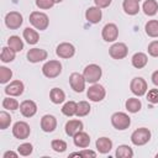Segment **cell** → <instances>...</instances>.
<instances>
[{"mask_svg":"<svg viewBox=\"0 0 158 158\" xmlns=\"http://www.w3.org/2000/svg\"><path fill=\"white\" fill-rule=\"evenodd\" d=\"M30 22L31 25L40 31H44L47 30L48 25H49V19L44 12L41 11H32L30 14Z\"/></svg>","mask_w":158,"mask_h":158,"instance_id":"cell-1","label":"cell"},{"mask_svg":"<svg viewBox=\"0 0 158 158\" xmlns=\"http://www.w3.org/2000/svg\"><path fill=\"white\" fill-rule=\"evenodd\" d=\"M42 73H43V75L46 78H49V79L57 78L62 73V64H60V62L56 60V59L46 62L43 64V67H42Z\"/></svg>","mask_w":158,"mask_h":158,"instance_id":"cell-2","label":"cell"},{"mask_svg":"<svg viewBox=\"0 0 158 158\" xmlns=\"http://www.w3.org/2000/svg\"><path fill=\"white\" fill-rule=\"evenodd\" d=\"M151 139V131L146 127H139L135 130L131 135V142L135 146H144Z\"/></svg>","mask_w":158,"mask_h":158,"instance_id":"cell-3","label":"cell"},{"mask_svg":"<svg viewBox=\"0 0 158 158\" xmlns=\"http://www.w3.org/2000/svg\"><path fill=\"white\" fill-rule=\"evenodd\" d=\"M83 75L85 78V80L90 84H95L99 81V79L101 78L102 75V70L100 68V65L98 64H89L84 68V72H83Z\"/></svg>","mask_w":158,"mask_h":158,"instance_id":"cell-4","label":"cell"},{"mask_svg":"<svg viewBox=\"0 0 158 158\" xmlns=\"http://www.w3.org/2000/svg\"><path fill=\"white\" fill-rule=\"evenodd\" d=\"M111 125H112L116 130L123 131V130H126V128L130 127V125H131V118H130V116H128L127 114L118 111V112L112 114V116H111Z\"/></svg>","mask_w":158,"mask_h":158,"instance_id":"cell-5","label":"cell"},{"mask_svg":"<svg viewBox=\"0 0 158 158\" xmlns=\"http://www.w3.org/2000/svg\"><path fill=\"white\" fill-rule=\"evenodd\" d=\"M130 89L136 96H143L148 91L147 81L141 77H135L130 83Z\"/></svg>","mask_w":158,"mask_h":158,"instance_id":"cell-6","label":"cell"},{"mask_svg":"<svg viewBox=\"0 0 158 158\" xmlns=\"http://www.w3.org/2000/svg\"><path fill=\"white\" fill-rule=\"evenodd\" d=\"M105 95H106L105 88H104L102 85L98 84V83L93 84V85L88 89V91H86L88 99L91 100V101H94V102H99V101L104 100V99H105Z\"/></svg>","mask_w":158,"mask_h":158,"instance_id":"cell-7","label":"cell"},{"mask_svg":"<svg viewBox=\"0 0 158 158\" xmlns=\"http://www.w3.org/2000/svg\"><path fill=\"white\" fill-rule=\"evenodd\" d=\"M30 133H31V128H30L28 123L25 121H17L12 126V135L17 139H26V138H28Z\"/></svg>","mask_w":158,"mask_h":158,"instance_id":"cell-8","label":"cell"},{"mask_svg":"<svg viewBox=\"0 0 158 158\" xmlns=\"http://www.w3.org/2000/svg\"><path fill=\"white\" fill-rule=\"evenodd\" d=\"M23 22V17L17 11H10L5 16V25L10 30H17Z\"/></svg>","mask_w":158,"mask_h":158,"instance_id":"cell-9","label":"cell"},{"mask_svg":"<svg viewBox=\"0 0 158 158\" xmlns=\"http://www.w3.org/2000/svg\"><path fill=\"white\" fill-rule=\"evenodd\" d=\"M85 83H86V80H85L84 75L80 74V73L74 72V73H72V74L69 75V85H70V88H72L75 93H81V91H84V89H85Z\"/></svg>","mask_w":158,"mask_h":158,"instance_id":"cell-10","label":"cell"},{"mask_svg":"<svg viewBox=\"0 0 158 158\" xmlns=\"http://www.w3.org/2000/svg\"><path fill=\"white\" fill-rule=\"evenodd\" d=\"M109 54L114 59H123L128 54V48L122 42H116L109 48Z\"/></svg>","mask_w":158,"mask_h":158,"instance_id":"cell-11","label":"cell"},{"mask_svg":"<svg viewBox=\"0 0 158 158\" xmlns=\"http://www.w3.org/2000/svg\"><path fill=\"white\" fill-rule=\"evenodd\" d=\"M56 54L59 57V58H63V59H69L72 58L74 54H75V47L69 43V42H63V43H59L56 48Z\"/></svg>","mask_w":158,"mask_h":158,"instance_id":"cell-12","label":"cell"},{"mask_svg":"<svg viewBox=\"0 0 158 158\" xmlns=\"http://www.w3.org/2000/svg\"><path fill=\"white\" fill-rule=\"evenodd\" d=\"M101 36L106 42H115L118 37V28L115 23H106L102 27Z\"/></svg>","mask_w":158,"mask_h":158,"instance_id":"cell-13","label":"cell"},{"mask_svg":"<svg viewBox=\"0 0 158 158\" xmlns=\"http://www.w3.org/2000/svg\"><path fill=\"white\" fill-rule=\"evenodd\" d=\"M47 57H48L47 51H44V49H42V48H31V49L27 52V59H28V62H31V63L42 62V60L47 59Z\"/></svg>","mask_w":158,"mask_h":158,"instance_id":"cell-14","label":"cell"},{"mask_svg":"<svg viewBox=\"0 0 158 158\" xmlns=\"http://www.w3.org/2000/svg\"><path fill=\"white\" fill-rule=\"evenodd\" d=\"M25 85L21 80H12L7 86H5V94L10 96H20L22 95Z\"/></svg>","mask_w":158,"mask_h":158,"instance_id":"cell-15","label":"cell"},{"mask_svg":"<svg viewBox=\"0 0 158 158\" xmlns=\"http://www.w3.org/2000/svg\"><path fill=\"white\" fill-rule=\"evenodd\" d=\"M20 111L25 117H32L37 112V105L32 100H23L20 104Z\"/></svg>","mask_w":158,"mask_h":158,"instance_id":"cell-16","label":"cell"},{"mask_svg":"<svg viewBox=\"0 0 158 158\" xmlns=\"http://www.w3.org/2000/svg\"><path fill=\"white\" fill-rule=\"evenodd\" d=\"M41 128L43 132H53L57 128V118L53 115H44L41 118Z\"/></svg>","mask_w":158,"mask_h":158,"instance_id":"cell-17","label":"cell"},{"mask_svg":"<svg viewBox=\"0 0 158 158\" xmlns=\"http://www.w3.org/2000/svg\"><path fill=\"white\" fill-rule=\"evenodd\" d=\"M83 127H84V125H83V122L80 120H69L65 123L64 130H65V133L69 137H74L78 132L83 131Z\"/></svg>","mask_w":158,"mask_h":158,"instance_id":"cell-18","label":"cell"},{"mask_svg":"<svg viewBox=\"0 0 158 158\" xmlns=\"http://www.w3.org/2000/svg\"><path fill=\"white\" fill-rule=\"evenodd\" d=\"M85 19L90 23H99L102 19V11L98 6H91L85 11Z\"/></svg>","mask_w":158,"mask_h":158,"instance_id":"cell-19","label":"cell"},{"mask_svg":"<svg viewBox=\"0 0 158 158\" xmlns=\"http://www.w3.org/2000/svg\"><path fill=\"white\" fill-rule=\"evenodd\" d=\"M95 147H96L99 153L106 154L112 149V141L110 138H107V137H100V138L96 139Z\"/></svg>","mask_w":158,"mask_h":158,"instance_id":"cell-20","label":"cell"},{"mask_svg":"<svg viewBox=\"0 0 158 158\" xmlns=\"http://www.w3.org/2000/svg\"><path fill=\"white\" fill-rule=\"evenodd\" d=\"M73 142H74V144H75L77 147H79V148H86V147H89V144H90V136H89L86 132L80 131V132H78V133L73 137Z\"/></svg>","mask_w":158,"mask_h":158,"instance_id":"cell-21","label":"cell"},{"mask_svg":"<svg viewBox=\"0 0 158 158\" xmlns=\"http://www.w3.org/2000/svg\"><path fill=\"white\" fill-rule=\"evenodd\" d=\"M122 9L127 15H137L139 11V1L137 0H123Z\"/></svg>","mask_w":158,"mask_h":158,"instance_id":"cell-22","label":"cell"},{"mask_svg":"<svg viewBox=\"0 0 158 158\" xmlns=\"http://www.w3.org/2000/svg\"><path fill=\"white\" fill-rule=\"evenodd\" d=\"M131 62H132V65H133L135 68L142 69V68H144V67L147 65V63H148V57H147V54L143 53V52H137V53H135V54L132 56Z\"/></svg>","mask_w":158,"mask_h":158,"instance_id":"cell-23","label":"cell"},{"mask_svg":"<svg viewBox=\"0 0 158 158\" xmlns=\"http://www.w3.org/2000/svg\"><path fill=\"white\" fill-rule=\"evenodd\" d=\"M23 38L28 44H36L40 40V35L36 30H33L31 27H26L23 30Z\"/></svg>","mask_w":158,"mask_h":158,"instance_id":"cell-24","label":"cell"},{"mask_svg":"<svg viewBox=\"0 0 158 158\" xmlns=\"http://www.w3.org/2000/svg\"><path fill=\"white\" fill-rule=\"evenodd\" d=\"M125 106H126V110H127L128 112L136 114V112H138V111L141 110L142 102H141V100L137 99V98H130V99L126 100Z\"/></svg>","mask_w":158,"mask_h":158,"instance_id":"cell-25","label":"cell"},{"mask_svg":"<svg viewBox=\"0 0 158 158\" xmlns=\"http://www.w3.org/2000/svg\"><path fill=\"white\" fill-rule=\"evenodd\" d=\"M142 10L147 16H154L158 12V2L156 0H146L143 2Z\"/></svg>","mask_w":158,"mask_h":158,"instance_id":"cell-26","label":"cell"},{"mask_svg":"<svg viewBox=\"0 0 158 158\" xmlns=\"http://www.w3.org/2000/svg\"><path fill=\"white\" fill-rule=\"evenodd\" d=\"M49 99H51V101H52L53 104L59 105V104H62V102L65 100V94H64V91H63L62 89H59V88H53V89L51 90V93H49Z\"/></svg>","mask_w":158,"mask_h":158,"instance_id":"cell-27","label":"cell"},{"mask_svg":"<svg viewBox=\"0 0 158 158\" xmlns=\"http://www.w3.org/2000/svg\"><path fill=\"white\" fill-rule=\"evenodd\" d=\"M115 156L117 158H132L133 157V151L128 144H121L116 148Z\"/></svg>","mask_w":158,"mask_h":158,"instance_id":"cell-28","label":"cell"},{"mask_svg":"<svg viewBox=\"0 0 158 158\" xmlns=\"http://www.w3.org/2000/svg\"><path fill=\"white\" fill-rule=\"evenodd\" d=\"M144 31L152 38L158 37V20H149L144 26Z\"/></svg>","mask_w":158,"mask_h":158,"instance_id":"cell-29","label":"cell"},{"mask_svg":"<svg viewBox=\"0 0 158 158\" xmlns=\"http://www.w3.org/2000/svg\"><path fill=\"white\" fill-rule=\"evenodd\" d=\"M15 57H16V52H15L12 48H10L9 46H7V47H2L1 54H0L1 62H4V63H10V62H12V60L15 59Z\"/></svg>","mask_w":158,"mask_h":158,"instance_id":"cell-30","label":"cell"},{"mask_svg":"<svg viewBox=\"0 0 158 158\" xmlns=\"http://www.w3.org/2000/svg\"><path fill=\"white\" fill-rule=\"evenodd\" d=\"M7 46L15 52H21L23 49V42L19 36H10L7 40Z\"/></svg>","mask_w":158,"mask_h":158,"instance_id":"cell-31","label":"cell"},{"mask_svg":"<svg viewBox=\"0 0 158 158\" xmlns=\"http://www.w3.org/2000/svg\"><path fill=\"white\" fill-rule=\"evenodd\" d=\"M77 107H78V102L75 101H67L63 107H62V114L68 116V117H72L77 114Z\"/></svg>","mask_w":158,"mask_h":158,"instance_id":"cell-32","label":"cell"},{"mask_svg":"<svg viewBox=\"0 0 158 158\" xmlns=\"http://www.w3.org/2000/svg\"><path fill=\"white\" fill-rule=\"evenodd\" d=\"M90 105H89V102L88 101H79L78 102V107H77V114H75V116H78V117H84V116H86L89 112H90Z\"/></svg>","mask_w":158,"mask_h":158,"instance_id":"cell-33","label":"cell"},{"mask_svg":"<svg viewBox=\"0 0 158 158\" xmlns=\"http://www.w3.org/2000/svg\"><path fill=\"white\" fill-rule=\"evenodd\" d=\"M2 107L6 109V110L14 111V110H17V109L20 107V104H19V101H17L16 99H14V98H5V99L2 100Z\"/></svg>","mask_w":158,"mask_h":158,"instance_id":"cell-34","label":"cell"},{"mask_svg":"<svg viewBox=\"0 0 158 158\" xmlns=\"http://www.w3.org/2000/svg\"><path fill=\"white\" fill-rule=\"evenodd\" d=\"M51 147L57 153H63L67 149V142L63 139H53L51 142Z\"/></svg>","mask_w":158,"mask_h":158,"instance_id":"cell-35","label":"cell"},{"mask_svg":"<svg viewBox=\"0 0 158 158\" xmlns=\"http://www.w3.org/2000/svg\"><path fill=\"white\" fill-rule=\"evenodd\" d=\"M12 78V70L6 67H0V83L6 84Z\"/></svg>","mask_w":158,"mask_h":158,"instance_id":"cell-36","label":"cell"},{"mask_svg":"<svg viewBox=\"0 0 158 158\" xmlns=\"http://www.w3.org/2000/svg\"><path fill=\"white\" fill-rule=\"evenodd\" d=\"M11 118L12 117L10 116V114H7L6 111H1L0 112V128L6 130L11 123Z\"/></svg>","mask_w":158,"mask_h":158,"instance_id":"cell-37","label":"cell"},{"mask_svg":"<svg viewBox=\"0 0 158 158\" xmlns=\"http://www.w3.org/2000/svg\"><path fill=\"white\" fill-rule=\"evenodd\" d=\"M32 151H33V146H32L31 143H28V142L22 143V144H20V146L17 147L19 154H20V156H23V157L30 156V154L32 153Z\"/></svg>","mask_w":158,"mask_h":158,"instance_id":"cell-38","label":"cell"},{"mask_svg":"<svg viewBox=\"0 0 158 158\" xmlns=\"http://www.w3.org/2000/svg\"><path fill=\"white\" fill-rule=\"evenodd\" d=\"M147 101L151 104H158V89H151L146 93Z\"/></svg>","mask_w":158,"mask_h":158,"instance_id":"cell-39","label":"cell"},{"mask_svg":"<svg viewBox=\"0 0 158 158\" xmlns=\"http://www.w3.org/2000/svg\"><path fill=\"white\" fill-rule=\"evenodd\" d=\"M54 4V0H36V6L41 10H48L53 7Z\"/></svg>","mask_w":158,"mask_h":158,"instance_id":"cell-40","label":"cell"},{"mask_svg":"<svg viewBox=\"0 0 158 158\" xmlns=\"http://www.w3.org/2000/svg\"><path fill=\"white\" fill-rule=\"evenodd\" d=\"M148 53L149 56L152 57H158V41H152L149 44H148Z\"/></svg>","mask_w":158,"mask_h":158,"instance_id":"cell-41","label":"cell"},{"mask_svg":"<svg viewBox=\"0 0 158 158\" xmlns=\"http://www.w3.org/2000/svg\"><path fill=\"white\" fill-rule=\"evenodd\" d=\"M72 157L73 156H79V157H96V152H94V151H90V149H86V148H84L83 151H80V152H75V153H72L70 154Z\"/></svg>","mask_w":158,"mask_h":158,"instance_id":"cell-42","label":"cell"},{"mask_svg":"<svg viewBox=\"0 0 158 158\" xmlns=\"http://www.w3.org/2000/svg\"><path fill=\"white\" fill-rule=\"evenodd\" d=\"M112 0H94L95 2V6L100 7V9H105V7H109L110 4H111Z\"/></svg>","mask_w":158,"mask_h":158,"instance_id":"cell-43","label":"cell"},{"mask_svg":"<svg viewBox=\"0 0 158 158\" xmlns=\"http://www.w3.org/2000/svg\"><path fill=\"white\" fill-rule=\"evenodd\" d=\"M17 156H19V152L16 153V152H14V151H7V152L4 153L2 158H9V157H14V158H16Z\"/></svg>","mask_w":158,"mask_h":158,"instance_id":"cell-44","label":"cell"},{"mask_svg":"<svg viewBox=\"0 0 158 158\" xmlns=\"http://www.w3.org/2000/svg\"><path fill=\"white\" fill-rule=\"evenodd\" d=\"M152 83L156 86H158V70H156V72L152 73Z\"/></svg>","mask_w":158,"mask_h":158,"instance_id":"cell-45","label":"cell"},{"mask_svg":"<svg viewBox=\"0 0 158 158\" xmlns=\"http://www.w3.org/2000/svg\"><path fill=\"white\" fill-rule=\"evenodd\" d=\"M62 1H63V0H54L56 4H59V2H62Z\"/></svg>","mask_w":158,"mask_h":158,"instance_id":"cell-46","label":"cell"},{"mask_svg":"<svg viewBox=\"0 0 158 158\" xmlns=\"http://www.w3.org/2000/svg\"><path fill=\"white\" fill-rule=\"evenodd\" d=\"M156 157H157V158H158V153H157V154H156Z\"/></svg>","mask_w":158,"mask_h":158,"instance_id":"cell-47","label":"cell"},{"mask_svg":"<svg viewBox=\"0 0 158 158\" xmlns=\"http://www.w3.org/2000/svg\"><path fill=\"white\" fill-rule=\"evenodd\" d=\"M137 1H141V0H137Z\"/></svg>","mask_w":158,"mask_h":158,"instance_id":"cell-48","label":"cell"}]
</instances>
